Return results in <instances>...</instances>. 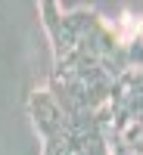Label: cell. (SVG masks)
<instances>
[{
	"label": "cell",
	"mask_w": 143,
	"mask_h": 155,
	"mask_svg": "<svg viewBox=\"0 0 143 155\" xmlns=\"http://www.w3.org/2000/svg\"><path fill=\"white\" fill-rule=\"evenodd\" d=\"M28 112H31V121L37 127V134H41L44 146H56L66 137V115L56 106L50 90H34L28 99Z\"/></svg>",
	"instance_id": "cell-1"
},
{
	"label": "cell",
	"mask_w": 143,
	"mask_h": 155,
	"mask_svg": "<svg viewBox=\"0 0 143 155\" xmlns=\"http://www.w3.org/2000/svg\"><path fill=\"white\" fill-rule=\"evenodd\" d=\"M41 12H44V25H47V31H50V41H53V53H56V62L62 59H69L75 53V31L69 28V19H66V12L59 16V6L56 3H41Z\"/></svg>",
	"instance_id": "cell-2"
}]
</instances>
